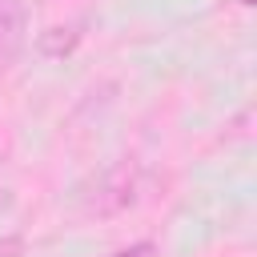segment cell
Wrapping results in <instances>:
<instances>
[{
    "instance_id": "obj_1",
    "label": "cell",
    "mask_w": 257,
    "mask_h": 257,
    "mask_svg": "<svg viewBox=\"0 0 257 257\" xmlns=\"http://www.w3.org/2000/svg\"><path fill=\"white\" fill-rule=\"evenodd\" d=\"M96 189L100 193H92V205H88V213H120V209H128L133 201H137V165H116V169H108L100 181H96Z\"/></svg>"
},
{
    "instance_id": "obj_2",
    "label": "cell",
    "mask_w": 257,
    "mask_h": 257,
    "mask_svg": "<svg viewBox=\"0 0 257 257\" xmlns=\"http://www.w3.org/2000/svg\"><path fill=\"white\" fill-rule=\"evenodd\" d=\"M28 40V8L24 0H0V56L12 64Z\"/></svg>"
},
{
    "instance_id": "obj_3",
    "label": "cell",
    "mask_w": 257,
    "mask_h": 257,
    "mask_svg": "<svg viewBox=\"0 0 257 257\" xmlns=\"http://www.w3.org/2000/svg\"><path fill=\"white\" fill-rule=\"evenodd\" d=\"M80 36H84L80 24H48L44 32H36V52L48 56V60H64V56L76 52Z\"/></svg>"
},
{
    "instance_id": "obj_4",
    "label": "cell",
    "mask_w": 257,
    "mask_h": 257,
    "mask_svg": "<svg viewBox=\"0 0 257 257\" xmlns=\"http://www.w3.org/2000/svg\"><path fill=\"white\" fill-rule=\"evenodd\" d=\"M108 257H161V249H157L153 241H133V245H120V249H112Z\"/></svg>"
},
{
    "instance_id": "obj_5",
    "label": "cell",
    "mask_w": 257,
    "mask_h": 257,
    "mask_svg": "<svg viewBox=\"0 0 257 257\" xmlns=\"http://www.w3.org/2000/svg\"><path fill=\"white\" fill-rule=\"evenodd\" d=\"M0 257H24V241L20 237H0Z\"/></svg>"
},
{
    "instance_id": "obj_6",
    "label": "cell",
    "mask_w": 257,
    "mask_h": 257,
    "mask_svg": "<svg viewBox=\"0 0 257 257\" xmlns=\"http://www.w3.org/2000/svg\"><path fill=\"white\" fill-rule=\"evenodd\" d=\"M8 205H12V193H8V189H4V185H0V213H4V209H8Z\"/></svg>"
},
{
    "instance_id": "obj_7",
    "label": "cell",
    "mask_w": 257,
    "mask_h": 257,
    "mask_svg": "<svg viewBox=\"0 0 257 257\" xmlns=\"http://www.w3.org/2000/svg\"><path fill=\"white\" fill-rule=\"evenodd\" d=\"M4 72H8V60H4V56H0V76H4Z\"/></svg>"
}]
</instances>
